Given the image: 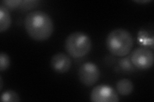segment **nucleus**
<instances>
[{
	"label": "nucleus",
	"instance_id": "nucleus-1",
	"mask_svg": "<svg viewBox=\"0 0 154 102\" xmlns=\"http://www.w3.org/2000/svg\"><path fill=\"white\" fill-rule=\"evenodd\" d=\"M24 26L28 36L37 42L49 39L54 31V24L51 17L40 10L28 13L24 20Z\"/></svg>",
	"mask_w": 154,
	"mask_h": 102
},
{
	"label": "nucleus",
	"instance_id": "nucleus-2",
	"mask_svg": "<svg viewBox=\"0 0 154 102\" xmlns=\"http://www.w3.org/2000/svg\"><path fill=\"white\" fill-rule=\"evenodd\" d=\"M106 46L113 56L124 57L128 55L134 46V38L128 30L117 28L110 31L106 38Z\"/></svg>",
	"mask_w": 154,
	"mask_h": 102
},
{
	"label": "nucleus",
	"instance_id": "nucleus-3",
	"mask_svg": "<svg viewBox=\"0 0 154 102\" xmlns=\"http://www.w3.org/2000/svg\"><path fill=\"white\" fill-rule=\"evenodd\" d=\"M65 49L73 58H80L86 56L92 48V42L87 34L75 31L67 36L64 43Z\"/></svg>",
	"mask_w": 154,
	"mask_h": 102
},
{
	"label": "nucleus",
	"instance_id": "nucleus-4",
	"mask_svg": "<svg viewBox=\"0 0 154 102\" xmlns=\"http://www.w3.org/2000/svg\"><path fill=\"white\" fill-rule=\"evenodd\" d=\"M131 61L134 66L140 70H147L152 67L154 62L153 52L146 47H138L131 55Z\"/></svg>",
	"mask_w": 154,
	"mask_h": 102
},
{
	"label": "nucleus",
	"instance_id": "nucleus-5",
	"mask_svg": "<svg viewBox=\"0 0 154 102\" xmlns=\"http://www.w3.org/2000/svg\"><path fill=\"white\" fill-rule=\"evenodd\" d=\"M78 76L81 83L85 86L90 87L95 84L99 80L100 70L94 63L87 62L80 66Z\"/></svg>",
	"mask_w": 154,
	"mask_h": 102
},
{
	"label": "nucleus",
	"instance_id": "nucleus-6",
	"mask_svg": "<svg viewBox=\"0 0 154 102\" xmlns=\"http://www.w3.org/2000/svg\"><path fill=\"white\" fill-rule=\"evenodd\" d=\"M90 100L93 102H118L119 98L117 92L111 86L100 84L91 91Z\"/></svg>",
	"mask_w": 154,
	"mask_h": 102
},
{
	"label": "nucleus",
	"instance_id": "nucleus-7",
	"mask_svg": "<svg viewBox=\"0 0 154 102\" xmlns=\"http://www.w3.org/2000/svg\"><path fill=\"white\" fill-rule=\"evenodd\" d=\"M50 63L53 70L59 74L67 72L72 65V61L69 56L62 52L57 53L53 56Z\"/></svg>",
	"mask_w": 154,
	"mask_h": 102
},
{
	"label": "nucleus",
	"instance_id": "nucleus-8",
	"mask_svg": "<svg viewBox=\"0 0 154 102\" xmlns=\"http://www.w3.org/2000/svg\"><path fill=\"white\" fill-rule=\"evenodd\" d=\"M12 18L8 9L2 4L0 6V33L6 31L11 27Z\"/></svg>",
	"mask_w": 154,
	"mask_h": 102
},
{
	"label": "nucleus",
	"instance_id": "nucleus-9",
	"mask_svg": "<svg viewBox=\"0 0 154 102\" xmlns=\"http://www.w3.org/2000/svg\"><path fill=\"white\" fill-rule=\"evenodd\" d=\"M116 89L119 95L122 96H128L132 93L134 90V84L131 80L123 79L118 81Z\"/></svg>",
	"mask_w": 154,
	"mask_h": 102
},
{
	"label": "nucleus",
	"instance_id": "nucleus-10",
	"mask_svg": "<svg viewBox=\"0 0 154 102\" xmlns=\"http://www.w3.org/2000/svg\"><path fill=\"white\" fill-rule=\"evenodd\" d=\"M1 100L3 102H18L20 101V98L15 91L6 90L2 93Z\"/></svg>",
	"mask_w": 154,
	"mask_h": 102
},
{
	"label": "nucleus",
	"instance_id": "nucleus-11",
	"mask_svg": "<svg viewBox=\"0 0 154 102\" xmlns=\"http://www.w3.org/2000/svg\"><path fill=\"white\" fill-rule=\"evenodd\" d=\"M11 65V60L9 56L3 52L0 54V71H3L8 68Z\"/></svg>",
	"mask_w": 154,
	"mask_h": 102
},
{
	"label": "nucleus",
	"instance_id": "nucleus-12",
	"mask_svg": "<svg viewBox=\"0 0 154 102\" xmlns=\"http://www.w3.org/2000/svg\"><path fill=\"white\" fill-rule=\"evenodd\" d=\"M119 65L120 68L125 71H132L134 70L135 68L130 57L123 58L122 60H120Z\"/></svg>",
	"mask_w": 154,
	"mask_h": 102
},
{
	"label": "nucleus",
	"instance_id": "nucleus-13",
	"mask_svg": "<svg viewBox=\"0 0 154 102\" xmlns=\"http://www.w3.org/2000/svg\"><path fill=\"white\" fill-rule=\"evenodd\" d=\"M23 1L21 0H8V1H3V5L5 6L8 9H13L17 7H19Z\"/></svg>",
	"mask_w": 154,
	"mask_h": 102
},
{
	"label": "nucleus",
	"instance_id": "nucleus-14",
	"mask_svg": "<svg viewBox=\"0 0 154 102\" xmlns=\"http://www.w3.org/2000/svg\"><path fill=\"white\" fill-rule=\"evenodd\" d=\"M0 83H1V85H0V90L2 91L3 89V79L2 77H0Z\"/></svg>",
	"mask_w": 154,
	"mask_h": 102
},
{
	"label": "nucleus",
	"instance_id": "nucleus-15",
	"mask_svg": "<svg viewBox=\"0 0 154 102\" xmlns=\"http://www.w3.org/2000/svg\"><path fill=\"white\" fill-rule=\"evenodd\" d=\"M150 1H136V2H138V3H146V2H149Z\"/></svg>",
	"mask_w": 154,
	"mask_h": 102
}]
</instances>
